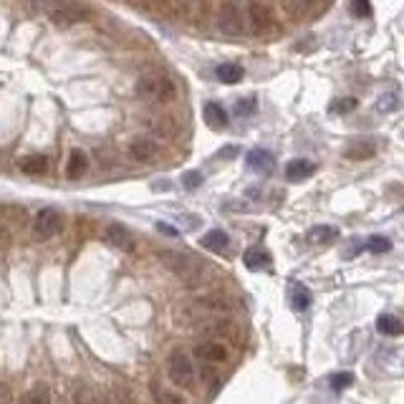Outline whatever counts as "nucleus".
<instances>
[{
	"label": "nucleus",
	"mask_w": 404,
	"mask_h": 404,
	"mask_svg": "<svg viewBox=\"0 0 404 404\" xmlns=\"http://www.w3.org/2000/svg\"><path fill=\"white\" fill-rule=\"evenodd\" d=\"M394 106H397V94H384L382 99L376 102V111H382V114H389Z\"/></svg>",
	"instance_id": "nucleus-31"
},
{
	"label": "nucleus",
	"mask_w": 404,
	"mask_h": 404,
	"mask_svg": "<svg viewBox=\"0 0 404 404\" xmlns=\"http://www.w3.org/2000/svg\"><path fill=\"white\" fill-rule=\"evenodd\" d=\"M280 6L294 18H301L303 13H309L311 8H314V0H280Z\"/></svg>",
	"instance_id": "nucleus-26"
},
{
	"label": "nucleus",
	"mask_w": 404,
	"mask_h": 404,
	"mask_svg": "<svg viewBox=\"0 0 404 404\" xmlns=\"http://www.w3.org/2000/svg\"><path fill=\"white\" fill-rule=\"evenodd\" d=\"M309 242L311 245H326V242H334L338 238V228L334 225H316V228L309 230Z\"/></svg>",
	"instance_id": "nucleus-20"
},
{
	"label": "nucleus",
	"mask_w": 404,
	"mask_h": 404,
	"mask_svg": "<svg viewBox=\"0 0 404 404\" xmlns=\"http://www.w3.org/2000/svg\"><path fill=\"white\" fill-rule=\"evenodd\" d=\"M160 263L164 265V268H169L172 273H177L180 278L184 280H195L202 273V263H198L192 256H187V253H175V250H162L160 256Z\"/></svg>",
	"instance_id": "nucleus-2"
},
{
	"label": "nucleus",
	"mask_w": 404,
	"mask_h": 404,
	"mask_svg": "<svg viewBox=\"0 0 404 404\" xmlns=\"http://www.w3.org/2000/svg\"><path fill=\"white\" fill-rule=\"evenodd\" d=\"M149 389H152V397H155L157 404H184V399L180 397V394H175L169 387H164V384L157 382V379L149 384Z\"/></svg>",
	"instance_id": "nucleus-22"
},
{
	"label": "nucleus",
	"mask_w": 404,
	"mask_h": 404,
	"mask_svg": "<svg viewBox=\"0 0 404 404\" xmlns=\"http://www.w3.org/2000/svg\"><path fill=\"white\" fill-rule=\"evenodd\" d=\"M195 356H198L202 364H222V361L228 359V346L222 338H205V341H200L195 346Z\"/></svg>",
	"instance_id": "nucleus-7"
},
{
	"label": "nucleus",
	"mask_w": 404,
	"mask_h": 404,
	"mask_svg": "<svg viewBox=\"0 0 404 404\" xmlns=\"http://www.w3.org/2000/svg\"><path fill=\"white\" fill-rule=\"evenodd\" d=\"M329 384H331V389H334V392H341V389H346V387H352V384H354V374H352V372L334 374L329 379Z\"/></svg>",
	"instance_id": "nucleus-28"
},
{
	"label": "nucleus",
	"mask_w": 404,
	"mask_h": 404,
	"mask_svg": "<svg viewBox=\"0 0 404 404\" xmlns=\"http://www.w3.org/2000/svg\"><path fill=\"white\" fill-rule=\"evenodd\" d=\"M48 15H51V21H56L59 26H71V23H79V21H86L88 13L84 10L81 6H76V3H61V6H53L51 10H48Z\"/></svg>",
	"instance_id": "nucleus-8"
},
{
	"label": "nucleus",
	"mask_w": 404,
	"mask_h": 404,
	"mask_svg": "<svg viewBox=\"0 0 404 404\" xmlns=\"http://www.w3.org/2000/svg\"><path fill=\"white\" fill-rule=\"evenodd\" d=\"M245 164H248L253 172H260V175H271L276 169V157L268 152V149H250L245 155Z\"/></svg>",
	"instance_id": "nucleus-11"
},
{
	"label": "nucleus",
	"mask_w": 404,
	"mask_h": 404,
	"mask_svg": "<svg viewBox=\"0 0 404 404\" xmlns=\"http://www.w3.org/2000/svg\"><path fill=\"white\" fill-rule=\"evenodd\" d=\"M104 404H132V399L124 392H109V394H104Z\"/></svg>",
	"instance_id": "nucleus-34"
},
{
	"label": "nucleus",
	"mask_w": 404,
	"mask_h": 404,
	"mask_svg": "<svg viewBox=\"0 0 404 404\" xmlns=\"http://www.w3.org/2000/svg\"><path fill=\"white\" fill-rule=\"evenodd\" d=\"M61 228H64V218H61V213L56 210V207H44L41 213L33 218V238L36 240H51V238H56L61 233Z\"/></svg>",
	"instance_id": "nucleus-5"
},
{
	"label": "nucleus",
	"mask_w": 404,
	"mask_h": 404,
	"mask_svg": "<svg viewBox=\"0 0 404 404\" xmlns=\"http://www.w3.org/2000/svg\"><path fill=\"white\" fill-rule=\"evenodd\" d=\"M104 238H106V242H111L114 248L124 250V253H134V248H137L134 235L124 228V225H119V222H111L109 228L104 230Z\"/></svg>",
	"instance_id": "nucleus-9"
},
{
	"label": "nucleus",
	"mask_w": 404,
	"mask_h": 404,
	"mask_svg": "<svg viewBox=\"0 0 404 404\" xmlns=\"http://www.w3.org/2000/svg\"><path fill=\"white\" fill-rule=\"evenodd\" d=\"M354 109H356V99L354 96H346V99H338V102L331 104V114H349Z\"/></svg>",
	"instance_id": "nucleus-29"
},
{
	"label": "nucleus",
	"mask_w": 404,
	"mask_h": 404,
	"mask_svg": "<svg viewBox=\"0 0 404 404\" xmlns=\"http://www.w3.org/2000/svg\"><path fill=\"white\" fill-rule=\"evenodd\" d=\"M218 28L225 33V36H242L245 33V13H242V6L235 0H228L222 3L220 10H218Z\"/></svg>",
	"instance_id": "nucleus-4"
},
{
	"label": "nucleus",
	"mask_w": 404,
	"mask_h": 404,
	"mask_svg": "<svg viewBox=\"0 0 404 404\" xmlns=\"http://www.w3.org/2000/svg\"><path fill=\"white\" fill-rule=\"evenodd\" d=\"M137 94H140V99H144V102L167 104L175 99L177 86H175V81L169 79L164 71H147V74H142L140 81H137Z\"/></svg>",
	"instance_id": "nucleus-1"
},
{
	"label": "nucleus",
	"mask_w": 404,
	"mask_h": 404,
	"mask_svg": "<svg viewBox=\"0 0 404 404\" xmlns=\"http://www.w3.org/2000/svg\"><path fill=\"white\" fill-rule=\"evenodd\" d=\"M202 248L210 250V253H222V250L230 248V235L225 230H210L207 235H202Z\"/></svg>",
	"instance_id": "nucleus-18"
},
{
	"label": "nucleus",
	"mask_w": 404,
	"mask_h": 404,
	"mask_svg": "<svg viewBox=\"0 0 404 404\" xmlns=\"http://www.w3.org/2000/svg\"><path fill=\"white\" fill-rule=\"evenodd\" d=\"M242 263L248 271H263L271 265V256H268V250L263 248H248L245 250V256H242Z\"/></svg>",
	"instance_id": "nucleus-17"
},
{
	"label": "nucleus",
	"mask_w": 404,
	"mask_h": 404,
	"mask_svg": "<svg viewBox=\"0 0 404 404\" xmlns=\"http://www.w3.org/2000/svg\"><path fill=\"white\" fill-rule=\"evenodd\" d=\"M215 76L222 84H238V81H242V68L238 64H220L215 68Z\"/></svg>",
	"instance_id": "nucleus-25"
},
{
	"label": "nucleus",
	"mask_w": 404,
	"mask_h": 404,
	"mask_svg": "<svg viewBox=\"0 0 404 404\" xmlns=\"http://www.w3.org/2000/svg\"><path fill=\"white\" fill-rule=\"evenodd\" d=\"M314 172H316V164L311 160H294V162H288V167H286V177L291 182H301V180L311 177Z\"/></svg>",
	"instance_id": "nucleus-15"
},
{
	"label": "nucleus",
	"mask_w": 404,
	"mask_h": 404,
	"mask_svg": "<svg viewBox=\"0 0 404 404\" xmlns=\"http://www.w3.org/2000/svg\"><path fill=\"white\" fill-rule=\"evenodd\" d=\"M253 109H256V102H253V99H248V102H238V104H235V111L240 114V117H242V114L248 117V114H250Z\"/></svg>",
	"instance_id": "nucleus-35"
},
{
	"label": "nucleus",
	"mask_w": 404,
	"mask_h": 404,
	"mask_svg": "<svg viewBox=\"0 0 404 404\" xmlns=\"http://www.w3.org/2000/svg\"><path fill=\"white\" fill-rule=\"evenodd\" d=\"M364 250H369V253H387V250H392V240L384 235H372L364 242Z\"/></svg>",
	"instance_id": "nucleus-27"
},
{
	"label": "nucleus",
	"mask_w": 404,
	"mask_h": 404,
	"mask_svg": "<svg viewBox=\"0 0 404 404\" xmlns=\"http://www.w3.org/2000/svg\"><path fill=\"white\" fill-rule=\"evenodd\" d=\"M86 167H88V155L86 152H81V149H74L66 162V175L71 177V180H76V177H81L86 172Z\"/></svg>",
	"instance_id": "nucleus-21"
},
{
	"label": "nucleus",
	"mask_w": 404,
	"mask_h": 404,
	"mask_svg": "<svg viewBox=\"0 0 404 404\" xmlns=\"http://www.w3.org/2000/svg\"><path fill=\"white\" fill-rule=\"evenodd\" d=\"M374 155H376L374 142H356V144H352V147L344 152L346 160H372Z\"/></svg>",
	"instance_id": "nucleus-24"
},
{
	"label": "nucleus",
	"mask_w": 404,
	"mask_h": 404,
	"mask_svg": "<svg viewBox=\"0 0 404 404\" xmlns=\"http://www.w3.org/2000/svg\"><path fill=\"white\" fill-rule=\"evenodd\" d=\"M352 13L356 18H369L372 15V3L369 0H352Z\"/></svg>",
	"instance_id": "nucleus-30"
},
{
	"label": "nucleus",
	"mask_w": 404,
	"mask_h": 404,
	"mask_svg": "<svg viewBox=\"0 0 404 404\" xmlns=\"http://www.w3.org/2000/svg\"><path fill=\"white\" fill-rule=\"evenodd\" d=\"M218 155H220V157H225V160H233V157L238 155V147H225V149H220V152H218Z\"/></svg>",
	"instance_id": "nucleus-37"
},
{
	"label": "nucleus",
	"mask_w": 404,
	"mask_h": 404,
	"mask_svg": "<svg viewBox=\"0 0 404 404\" xmlns=\"http://www.w3.org/2000/svg\"><path fill=\"white\" fill-rule=\"evenodd\" d=\"M182 184L187 190H198L200 184H202V175L200 172H187V175H182Z\"/></svg>",
	"instance_id": "nucleus-33"
},
{
	"label": "nucleus",
	"mask_w": 404,
	"mask_h": 404,
	"mask_svg": "<svg viewBox=\"0 0 404 404\" xmlns=\"http://www.w3.org/2000/svg\"><path fill=\"white\" fill-rule=\"evenodd\" d=\"M248 23L256 36H268V33L278 28L268 0H248Z\"/></svg>",
	"instance_id": "nucleus-3"
},
{
	"label": "nucleus",
	"mask_w": 404,
	"mask_h": 404,
	"mask_svg": "<svg viewBox=\"0 0 404 404\" xmlns=\"http://www.w3.org/2000/svg\"><path fill=\"white\" fill-rule=\"evenodd\" d=\"M167 372H169V379L177 384V387H192L195 384V364L182 349H177L172 356H169V364H167Z\"/></svg>",
	"instance_id": "nucleus-6"
},
{
	"label": "nucleus",
	"mask_w": 404,
	"mask_h": 404,
	"mask_svg": "<svg viewBox=\"0 0 404 404\" xmlns=\"http://www.w3.org/2000/svg\"><path fill=\"white\" fill-rule=\"evenodd\" d=\"M157 230L164 233V235H169V238H177V230L172 228V225H167V222H157Z\"/></svg>",
	"instance_id": "nucleus-36"
},
{
	"label": "nucleus",
	"mask_w": 404,
	"mask_h": 404,
	"mask_svg": "<svg viewBox=\"0 0 404 404\" xmlns=\"http://www.w3.org/2000/svg\"><path fill=\"white\" fill-rule=\"evenodd\" d=\"M288 303H291V309H294V311L303 314V311L311 309L314 296H311V291L303 286V283H298V280H291V283H288Z\"/></svg>",
	"instance_id": "nucleus-10"
},
{
	"label": "nucleus",
	"mask_w": 404,
	"mask_h": 404,
	"mask_svg": "<svg viewBox=\"0 0 404 404\" xmlns=\"http://www.w3.org/2000/svg\"><path fill=\"white\" fill-rule=\"evenodd\" d=\"M3 213H6V222L10 220H26V210L23 207H15V205H6L3 207Z\"/></svg>",
	"instance_id": "nucleus-32"
},
{
	"label": "nucleus",
	"mask_w": 404,
	"mask_h": 404,
	"mask_svg": "<svg viewBox=\"0 0 404 404\" xmlns=\"http://www.w3.org/2000/svg\"><path fill=\"white\" fill-rule=\"evenodd\" d=\"M157 155H160V144L155 140H149V137H140L129 147V157L134 162H155Z\"/></svg>",
	"instance_id": "nucleus-12"
},
{
	"label": "nucleus",
	"mask_w": 404,
	"mask_h": 404,
	"mask_svg": "<svg viewBox=\"0 0 404 404\" xmlns=\"http://www.w3.org/2000/svg\"><path fill=\"white\" fill-rule=\"evenodd\" d=\"M202 117H205V124L210 126V129H225V126L230 124L228 111L222 109L220 104H215V102H207L205 104V111H202Z\"/></svg>",
	"instance_id": "nucleus-13"
},
{
	"label": "nucleus",
	"mask_w": 404,
	"mask_h": 404,
	"mask_svg": "<svg viewBox=\"0 0 404 404\" xmlns=\"http://www.w3.org/2000/svg\"><path fill=\"white\" fill-rule=\"evenodd\" d=\"M74 404H104V392H99L94 384L81 382L74 389Z\"/></svg>",
	"instance_id": "nucleus-16"
},
{
	"label": "nucleus",
	"mask_w": 404,
	"mask_h": 404,
	"mask_svg": "<svg viewBox=\"0 0 404 404\" xmlns=\"http://www.w3.org/2000/svg\"><path fill=\"white\" fill-rule=\"evenodd\" d=\"M3 404H13V394H10L8 384H3Z\"/></svg>",
	"instance_id": "nucleus-38"
},
{
	"label": "nucleus",
	"mask_w": 404,
	"mask_h": 404,
	"mask_svg": "<svg viewBox=\"0 0 404 404\" xmlns=\"http://www.w3.org/2000/svg\"><path fill=\"white\" fill-rule=\"evenodd\" d=\"M18 169H21L23 175H30V177L46 175V172H48V157L46 155H26L21 162H18Z\"/></svg>",
	"instance_id": "nucleus-14"
},
{
	"label": "nucleus",
	"mask_w": 404,
	"mask_h": 404,
	"mask_svg": "<svg viewBox=\"0 0 404 404\" xmlns=\"http://www.w3.org/2000/svg\"><path fill=\"white\" fill-rule=\"evenodd\" d=\"M376 329L384 336H399V334H404V318L394 316V314H382L376 318Z\"/></svg>",
	"instance_id": "nucleus-19"
},
{
	"label": "nucleus",
	"mask_w": 404,
	"mask_h": 404,
	"mask_svg": "<svg viewBox=\"0 0 404 404\" xmlns=\"http://www.w3.org/2000/svg\"><path fill=\"white\" fill-rule=\"evenodd\" d=\"M18 404H51V392L46 384H36L18 399Z\"/></svg>",
	"instance_id": "nucleus-23"
}]
</instances>
